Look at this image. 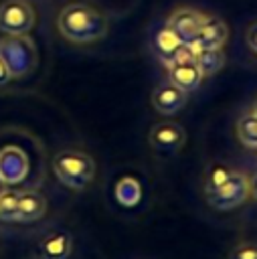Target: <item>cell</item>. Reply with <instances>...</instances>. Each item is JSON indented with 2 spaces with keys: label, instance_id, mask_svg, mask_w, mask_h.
I'll return each mask as SVG.
<instances>
[{
  "label": "cell",
  "instance_id": "20",
  "mask_svg": "<svg viewBox=\"0 0 257 259\" xmlns=\"http://www.w3.org/2000/svg\"><path fill=\"white\" fill-rule=\"evenodd\" d=\"M229 259H257V243L243 241L229 251Z\"/></svg>",
  "mask_w": 257,
  "mask_h": 259
},
{
  "label": "cell",
  "instance_id": "9",
  "mask_svg": "<svg viewBox=\"0 0 257 259\" xmlns=\"http://www.w3.org/2000/svg\"><path fill=\"white\" fill-rule=\"evenodd\" d=\"M188 101V93L182 91L180 87H176L170 81L160 83L154 91H152V105L160 115H174L178 113Z\"/></svg>",
  "mask_w": 257,
  "mask_h": 259
},
{
  "label": "cell",
  "instance_id": "18",
  "mask_svg": "<svg viewBox=\"0 0 257 259\" xmlns=\"http://www.w3.org/2000/svg\"><path fill=\"white\" fill-rule=\"evenodd\" d=\"M233 172H235V170H233L231 166H227V164H223V162H212V164L206 168V172H204V194H206V192H212L215 188H219Z\"/></svg>",
  "mask_w": 257,
  "mask_h": 259
},
{
  "label": "cell",
  "instance_id": "1",
  "mask_svg": "<svg viewBox=\"0 0 257 259\" xmlns=\"http://www.w3.org/2000/svg\"><path fill=\"white\" fill-rule=\"evenodd\" d=\"M57 28L69 42L89 45L101 40L107 34V18L91 4L69 2L57 16Z\"/></svg>",
  "mask_w": 257,
  "mask_h": 259
},
{
  "label": "cell",
  "instance_id": "11",
  "mask_svg": "<svg viewBox=\"0 0 257 259\" xmlns=\"http://www.w3.org/2000/svg\"><path fill=\"white\" fill-rule=\"evenodd\" d=\"M166 69H168V81L174 83L176 87H180L186 93L198 89L200 83H202V79H204V75L200 73V69L194 63V59L170 63V65H166Z\"/></svg>",
  "mask_w": 257,
  "mask_h": 259
},
{
  "label": "cell",
  "instance_id": "12",
  "mask_svg": "<svg viewBox=\"0 0 257 259\" xmlns=\"http://www.w3.org/2000/svg\"><path fill=\"white\" fill-rule=\"evenodd\" d=\"M47 212V198L36 190H18L16 223H34Z\"/></svg>",
  "mask_w": 257,
  "mask_h": 259
},
{
  "label": "cell",
  "instance_id": "8",
  "mask_svg": "<svg viewBox=\"0 0 257 259\" xmlns=\"http://www.w3.org/2000/svg\"><path fill=\"white\" fill-rule=\"evenodd\" d=\"M148 142L158 152H176L184 146L186 132L176 121H160L150 130Z\"/></svg>",
  "mask_w": 257,
  "mask_h": 259
},
{
  "label": "cell",
  "instance_id": "16",
  "mask_svg": "<svg viewBox=\"0 0 257 259\" xmlns=\"http://www.w3.org/2000/svg\"><path fill=\"white\" fill-rule=\"evenodd\" d=\"M115 198L121 206H136L142 198V186L134 176H123L115 184Z\"/></svg>",
  "mask_w": 257,
  "mask_h": 259
},
{
  "label": "cell",
  "instance_id": "25",
  "mask_svg": "<svg viewBox=\"0 0 257 259\" xmlns=\"http://www.w3.org/2000/svg\"><path fill=\"white\" fill-rule=\"evenodd\" d=\"M2 190H4V186H2V182H0V192H2Z\"/></svg>",
  "mask_w": 257,
  "mask_h": 259
},
{
  "label": "cell",
  "instance_id": "19",
  "mask_svg": "<svg viewBox=\"0 0 257 259\" xmlns=\"http://www.w3.org/2000/svg\"><path fill=\"white\" fill-rule=\"evenodd\" d=\"M16 210H18V190H2L0 192V221L16 223Z\"/></svg>",
  "mask_w": 257,
  "mask_h": 259
},
{
  "label": "cell",
  "instance_id": "23",
  "mask_svg": "<svg viewBox=\"0 0 257 259\" xmlns=\"http://www.w3.org/2000/svg\"><path fill=\"white\" fill-rule=\"evenodd\" d=\"M249 192H251V196L257 200V172L253 174V178H249Z\"/></svg>",
  "mask_w": 257,
  "mask_h": 259
},
{
  "label": "cell",
  "instance_id": "3",
  "mask_svg": "<svg viewBox=\"0 0 257 259\" xmlns=\"http://www.w3.org/2000/svg\"><path fill=\"white\" fill-rule=\"evenodd\" d=\"M0 59L12 79H26L38 65V51L28 34H6L0 38Z\"/></svg>",
  "mask_w": 257,
  "mask_h": 259
},
{
  "label": "cell",
  "instance_id": "2",
  "mask_svg": "<svg viewBox=\"0 0 257 259\" xmlns=\"http://www.w3.org/2000/svg\"><path fill=\"white\" fill-rule=\"evenodd\" d=\"M53 172L63 186L71 190H83L95 178V162L87 152L67 148L55 154Z\"/></svg>",
  "mask_w": 257,
  "mask_h": 259
},
{
  "label": "cell",
  "instance_id": "7",
  "mask_svg": "<svg viewBox=\"0 0 257 259\" xmlns=\"http://www.w3.org/2000/svg\"><path fill=\"white\" fill-rule=\"evenodd\" d=\"M28 174V158L18 146H6L0 150V182L18 184Z\"/></svg>",
  "mask_w": 257,
  "mask_h": 259
},
{
  "label": "cell",
  "instance_id": "21",
  "mask_svg": "<svg viewBox=\"0 0 257 259\" xmlns=\"http://www.w3.org/2000/svg\"><path fill=\"white\" fill-rule=\"evenodd\" d=\"M245 40H247V47L257 55V20L249 24V28L245 32Z\"/></svg>",
  "mask_w": 257,
  "mask_h": 259
},
{
  "label": "cell",
  "instance_id": "10",
  "mask_svg": "<svg viewBox=\"0 0 257 259\" xmlns=\"http://www.w3.org/2000/svg\"><path fill=\"white\" fill-rule=\"evenodd\" d=\"M229 38V28L227 24L217 18V16H206V20L202 22L196 38L190 42L194 47V51H202V49H223L225 42Z\"/></svg>",
  "mask_w": 257,
  "mask_h": 259
},
{
  "label": "cell",
  "instance_id": "14",
  "mask_svg": "<svg viewBox=\"0 0 257 259\" xmlns=\"http://www.w3.org/2000/svg\"><path fill=\"white\" fill-rule=\"evenodd\" d=\"M182 45L184 42L168 26L160 28L156 32V36H154V53L160 57V61H164V65H168L174 59V55L182 49Z\"/></svg>",
  "mask_w": 257,
  "mask_h": 259
},
{
  "label": "cell",
  "instance_id": "13",
  "mask_svg": "<svg viewBox=\"0 0 257 259\" xmlns=\"http://www.w3.org/2000/svg\"><path fill=\"white\" fill-rule=\"evenodd\" d=\"M73 251V239L65 231H49L38 241L40 259H67Z\"/></svg>",
  "mask_w": 257,
  "mask_h": 259
},
{
  "label": "cell",
  "instance_id": "15",
  "mask_svg": "<svg viewBox=\"0 0 257 259\" xmlns=\"http://www.w3.org/2000/svg\"><path fill=\"white\" fill-rule=\"evenodd\" d=\"M225 61H227V57H225L223 49H202V51H196V55H194V63L198 65V69L204 77L217 75L225 67Z\"/></svg>",
  "mask_w": 257,
  "mask_h": 259
},
{
  "label": "cell",
  "instance_id": "22",
  "mask_svg": "<svg viewBox=\"0 0 257 259\" xmlns=\"http://www.w3.org/2000/svg\"><path fill=\"white\" fill-rule=\"evenodd\" d=\"M10 81H12V77H10V71H8V67L4 65V61L0 59V87L8 85Z\"/></svg>",
  "mask_w": 257,
  "mask_h": 259
},
{
  "label": "cell",
  "instance_id": "6",
  "mask_svg": "<svg viewBox=\"0 0 257 259\" xmlns=\"http://www.w3.org/2000/svg\"><path fill=\"white\" fill-rule=\"evenodd\" d=\"M204 20H206V14H202L200 10L190 8V6H180V8H176V10L168 16L166 26H168L184 45H190V42L196 38V34H198V30H200V26H202Z\"/></svg>",
  "mask_w": 257,
  "mask_h": 259
},
{
  "label": "cell",
  "instance_id": "4",
  "mask_svg": "<svg viewBox=\"0 0 257 259\" xmlns=\"http://www.w3.org/2000/svg\"><path fill=\"white\" fill-rule=\"evenodd\" d=\"M249 196V176L235 170L219 188L206 192V202L217 210H231L245 204Z\"/></svg>",
  "mask_w": 257,
  "mask_h": 259
},
{
  "label": "cell",
  "instance_id": "24",
  "mask_svg": "<svg viewBox=\"0 0 257 259\" xmlns=\"http://www.w3.org/2000/svg\"><path fill=\"white\" fill-rule=\"evenodd\" d=\"M251 111H253V113H255V115H257V99H255V101H253V105H251Z\"/></svg>",
  "mask_w": 257,
  "mask_h": 259
},
{
  "label": "cell",
  "instance_id": "17",
  "mask_svg": "<svg viewBox=\"0 0 257 259\" xmlns=\"http://www.w3.org/2000/svg\"><path fill=\"white\" fill-rule=\"evenodd\" d=\"M237 136H239L241 144H245L251 150H257V115L251 109L239 117V121H237Z\"/></svg>",
  "mask_w": 257,
  "mask_h": 259
},
{
  "label": "cell",
  "instance_id": "5",
  "mask_svg": "<svg viewBox=\"0 0 257 259\" xmlns=\"http://www.w3.org/2000/svg\"><path fill=\"white\" fill-rule=\"evenodd\" d=\"M36 14L28 0L0 2V30L4 34H28L34 26Z\"/></svg>",
  "mask_w": 257,
  "mask_h": 259
}]
</instances>
